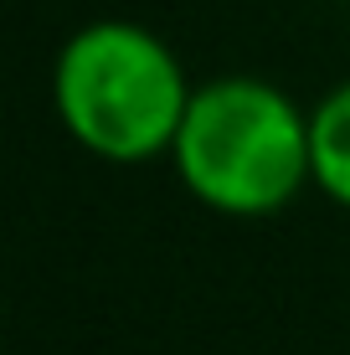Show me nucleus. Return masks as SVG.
<instances>
[{"instance_id":"1","label":"nucleus","mask_w":350,"mask_h":355,"mask_svg":"<svg viewBox=\"0 0 350 355\" xmlns=\"http://www.w3.org/2000/svg\"><path fill=\"white\" fill-rule=\"evenodd\" d=\"M165 160L191 201L232 222H263L315 186L309 170V108H299L279 83L227 72L196 83L186 119Z\"/></svg>"},{"instance_id":"3","label":"nucleus","mask_w":350,"mask_h":355,"mask_svg":"<svg viewBox=\"0 0 350 355\" xmlns=\"http://www.w3.org/2000/svg\"><path fill=\"white\" fill-rule=\"evenodd\" d=\"M309 170L324 201L350 211V78L309 108Z\"/></svg>"},{"instance_id":"2","label":"nucleus","mask_w":350,"mask_h":355,"mask_svg":"<svg viewBox=\"0 0 350 355\" xmlns=\"http://www.w3.org/2000/svg\"><path fill=\"white\" fill-rule=\"evenodd\" d=\"M196 83L175 46L139 21H88L57 46L52 108L78 150L108 165H144L170 155Z\"/></svg>"}]
</instances>
